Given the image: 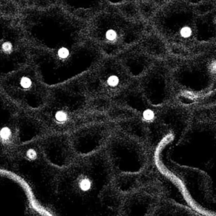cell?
I'll use <instances>...</instances> for the list:
<instances>
[{
    "mask_svg": "<svg viewBox=\"0 0 216 216\" xmlns=\"http://www.w3.org/2000/svg\"><path fill=\"white\" fill-rule=\"evenodd\" d=\"M88 72L87 94L97 99L117 97L132 83L133 78L121 61L99 62Z\"/></svg>",
    "mask_w": 216,
    "mask_h": 216,
    "instance_id": "cell-1",
    "label": "cell"
},
{
    "mask_svg": "<svg viewBox=\"0 0 216 216\" xmlns=\"http://www.w3.org/2000/svg\"><path fill=\"white\" fill-rule=\"evenodd\" d=\"M103 150L112 167L132 163L141 168L147 159L146 143L124 131H112Z\"/></svg>",
    "mask_w": 216,
    "mask_h": 216,
    "instance_id": "cell-2",
    "label": "cell"
},
{
    "mask_svg": "<svg viewBox=\"0 0 216 216\" xmlns=\"http://www.w3.org/2000/svg\"><path fill=\"white\" fill-rule=\"evenodd\" d=\"M172 73H168L162 66L153 65L142 76L140 82V91L152 104L155 94L154 106L162 105L171 96L172 92Z\"/></svg>",
    "mask_w": 216,
    "mask_h": 216,
    "instance_id": "cell-3",
    "label": "cell"
},
{
    "mask_svg": "<svg viewBox=\"0 0 216 216\" xmlns=\"http://www.w3.org/2000/svg\"><path fill=\"white\" fill-rule=\"evenodd\" d=\"M180 35L182 37L188 39L192 35V30L188 26H184L180 30Z\"/></svg>",
    "mask_w": 216,
    "mask_h": 216,
    "instance_id": "cell-4",
    "label": "cell"
},
{
    "mask_svg": "<svg viewBox=\"0 0 216 216\" xmlns=\"http://www.w3.org/2000/svg\"><path fill=\"white\" fill-rule=\"evenodd\" d=\"M105 38L109 41H114L117 38V33L115 30L113 29L108 30L105 33Z\"/></svg>",
    "mask_w": 216,
    "mask_h": 216,
    "instance_id": "cell-5",
    "label": "cell"
},
{
    "mask_svg": "<svg viewBox=\"0 0 216 216\" xmlns=\"http://www.w3.org/2000/svg\"><path fill=\"white\" fill-rule=\"evenodd\" d=\"M58 55L59 57L62 59H66L69 56L70 52L69 50L66 47H62L59 49L58 52Z\"/></svg>",
    "mask_w": 216,
    "mask_h": 216,
    "instance_id": "cell-6",
    "label": "cell"
},
{
    "mask_svg": "<svg viewBox=\"0 0 216 216\" xmlns=\"http://www.w3.org/2000/svg\"><path fill=\"white\" fill-rule=\"evenodd\" d=\"M2 47L5 51H11V49L12 48V46L10 42H7L3 44Z\"/></svg>",
    "mask_w": 216,
    "mask_h": 216,
    "instance_id": "cell-7",
    "label": "cell"
}]
</instances>
